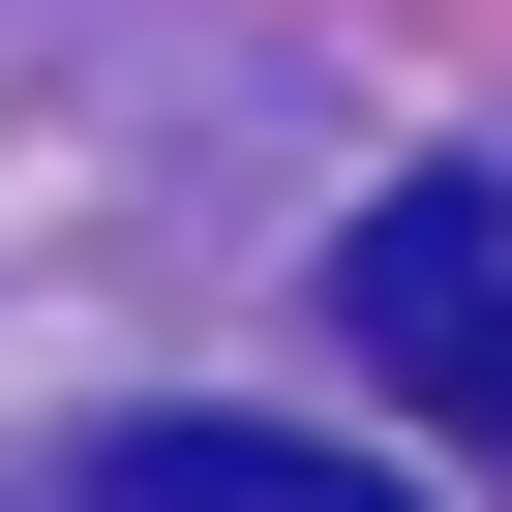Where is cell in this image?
I'll use <instances>...</instances> for the list:
<instances>
[{
    "label": "cell",
    "mask_w": 512,
    "mask_h": 512,
    "mask_svg": "<svg viewBox=\"0 0 512 512\" xmlns=\"http://www.w3.org/2000/svg\"><path fill=\"white\" fill-rule=\"evenodd\" d=\"M332 332H362L452 452H512V181H392V211L332 241Z\"/></svg>",
    "instance_id": "1"
},
{
    "label": "cell",
    "mask_w": 512,
    "mask_h": 512,
    "mask_svg": "<svg viewBox=\"0 0 512 512\" xmlns=\"http://www.w3.org/2000/svg\"><path fill=\"white\" fill-rule=\"evenodd\" d=\"M91 512H422V482H362V452H302V422H121Z\"/></svg>",
    "instance_id": "2"
}]
</instances>
